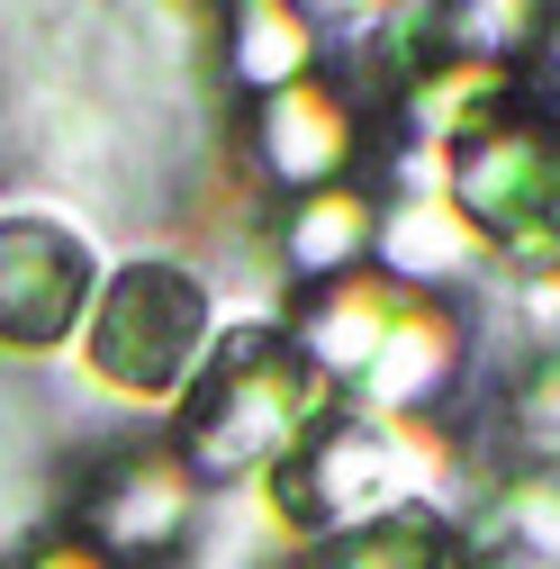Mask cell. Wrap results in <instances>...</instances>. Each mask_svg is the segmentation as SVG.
<instances>
[{
	"instance_id": "1",
	"label": "cell",
	"mask_w": 560,
	"mask_h": 569,
	"mask_svg": "<svg viewBox=\"0 0 560 569\" xmlns=\"http://www.w3.org/2000/svg\"><path fill=\"white\" fill-rule=\"evenodd\" d=\"M172 407H181L172 461H181L190 479L244 488L253 470H271V461L334 407V389H326V371L299 352L290 326H236V335L208 343V362L190 371V389H181Z\"/></svg>"
},
{
	"instance_id": "2",
	"label": "cell",
	"mask_w": 560,
	"mask_h": 569,
	"mask_svg": "<svg viewBox=\"0 0 560 569\" xmlns=\"http://www.w3.org/2000/svg\"><path fill=\"white\" fill-rule=\"evenodd\" d=\"M434 488V435L416 425H389V416H343L326 407L308 435L262 470V507L280 516L290 542H326L362 516H389V507H416Z\"/></svg>"
},
{
	"instance_id": "3",
	"label": "cell",
	"mask_w": 560,
	"mask_h": 569,
	"mask_svg": "<svg viewBox=\"0 0 560 569\" xmlns=\"http://www.w3.org/2000/svg\"><path fill=\"white\" fill-rule=\"evenodd\" d=\"M218 335V290L190 262H118L82 317V371L136 407H172Z\"/></svg>"
},
{
	"instance_id": "4",
	"label": "cell",
	"mask_w": 560,
	"mask_h": 569,
	"mask_svg": "<svg viewBox=\"0 0 560 569\" xmlns=\"http://www.w3.org/2000/svg\"><path fill=\"white\" fill-rule=\"evenodd\" d=\"M443 190L479 244L551 253L560 244V109L516 100L498 127H479L470 146L443 154Z\"/></svg>"
},
{
	"instance_id": "5",
	"label": "cell",
	"mask_w": 560,
	"mask_h": 569,
	"mask_svg": "<svg viewBox=\"0 0 560 569\" xmlns=\"http://www.w3.org/2000/svg\"><path fill=\"white\" fill-rule=\"evenodd\" d=\"M100 290V253L37 208L0 218V352H54L63 335H82Z\"/></svg>"
},
{
	"instance_id": "6",
	"label": "cell",
	"mask_w": 560,
	"mask_h": 569,
	"mask_svg": "<svg viewBox=\"0 0 560 569\" xmlns=\"http://www.w3.org/2000/svg\"><path fill=\"white\" fill-rule=\"evenodd\" d=\"M82 525H91V551H172L181 533H199V479L172 461V452H127L100 470V488L82 497Z\"/></svg>"
},
{
	"instance_id": "7",
	"label": "cell",
	"mask_w": 560,
	"mask_h": 569,
	"mask_svg": "<svg viewBox=\"0 0 560 569\" xmlns=\"http://www.w3.org/2000/svg\"><path fill=\"white\" fill-rule=\"evenodd\" d=\"M353 136H362V127H353V100H343L334 82H290V91H271V100L253 109V154H262V172L290 181L299 199L343 181V163L362 154Z\"/></svg>"
},
{
	"instance_id": "8",
	"label": "cell",
	"mask_w": 560,
	"mask_h": 569,
	"mask_svg": "<svg viewBox=\"0 0 560 569\" xmlns=\"http://www.w3.org/2000/svg\"><path fill=\"white\" fill-rule=\"evenodd\" d=\"M452 371H461V317L452 308H434V299H398V326L380 335V352H371V371L353 380V398H362V416H416V407H434L443 389H452Z\"/></svg>"
},
{
	"instance_id": "9",
	"label": "cell",
	"mask_w": 560,
	"mask_h": 569,
	"mask_svg": "<svg viewBox=\"0 0 560 569\" xmlns=\"http://www.w3.org/2000/svg\"><path fill=\"white\" fill-rule=\"evenodd\" d=\"M398 280H334V290L290 326L299 335V352L326 371V389H353L362 371H371V352H380V335L398 326Z\"/></svg>"
},
{
	"instance_id": "10",
	"label": "cell",
	"mask_w": 560,
	"mask_h": 569,
	"mask_svg": "<svg viewBox=\"0 0 560 569\" xmlns=\"http://www.w3.org/2000/svg\"><path fill=\"white\" fill-rule=\"evenodd\" d=\"M308 569H461V525L416 497V507H389V516H362L308 551Z\"/></svg>"
},
{
	"instance_id": "11",
	"label": "cell",
	"mask_w": 560,
	"mask_h": 569,
	"mask_svg": "<svg viewBox=\"0 0 560 569\" xmlns=\"http://www.w3.org/2000/svg\"><path fill=\"white\" fill-rule=\"evenodd\" d=\"M308 63H317V19L299 10V0H236V19H227V73L253 100L308 82Z\"/></svg>"
},
{
	"instance_id": "12",
	"label": "cell",
	"mask_w": 560,
	"mask_h": 569,
	"mask_svg": "<svg viewBox=\"0 0 560 569\" xmlns=\"http://www.w3.org/2000/svg\"><path fill=\"white\" fill-rule=\"evenodd\" d=\"M371 244H380V262L398 280H461L479 262V236H470V218L452 208V190H407L389 218L371 227Z\"/></svg>"
},
{
	"instance_id": "13",
	"label": "cell",
	"mask_w": 560,
	"mask_h": 569,
	"mask_svg": "<svg viewBox=\"0 0 560 569\" xmlns=\"http://www.w3.org/2000/svg\"><path fill=\"white\" fill-rule=\"evenodd\" d=\"M371 199L362 190H308L299 208H290V227H280V262H290V271H308V280H334L343 262H362L371 253Z\"/></svg>"
},
{
	"instance_id": "14",
	"label": "cell",
	"mask_w": 560,
	"mask_h": 569,
	"mask_svg": "<svg viewBox=\"0 0 560 569\" xmlns=\"http://www.w3.org/2000/svg\"><path fill=\"white\" fill-rule=\"evenodd\" d=\"M507 435H516L524 470L560 479V352L516 371V389H507Z\"/></svg>"
},
{
	"instance_id": "15",
	"label": "cell",
	"mask_w": 560,
	"mask_h": 569,
	"mask_svg": "<svg viewBox=\"0 0 560 569\" xmlns=\"http://www.w3.org/2000/svg\"><path fill=\"white\" fill-rule=\"evenodd\" d=\"M299 10H326V19H343V28H380V19L407 10V0H299Z\"/></svg>"
},
{
	"instance_id": "16",
	"label": "cell",
	"mask_w": 560,
	"mask_h": 569,
	"mask_svg": "<svg viewBox=\"0 0 560 569\" xmlns=\"http://www.w3.org/2000/svg\"><path fill=\"white\" fill-rule=\"evenodd\" d=\"M524 326L560 343V271H542V280H533V290H524Z\"/></svg>"
},
{
	"instance_id": "17",
	"label": "cell",
	"mask_w": 560,
	"mask_h": 569,
	"mask_svg": "<svg viewBox=\"0 0 560 569\" xmlns=\"http://www.w3.org/2000/svg\"><path fill=\"white\" fill-rule=\"evenodd\" d=\"M19 569H109V560H100L91 542H37V551H28Z\"/></svg>"
},
{
	"instance_id": "18",
	"label": "cell",
	"mask_w": 560,
	"mask_h": 569,
	"mask_svg": "<svg viewBox=\"0 0 560 569\" xmlns=\"http://www.w3.org/2000/svg\"><path fill=\"white\" fill-rule=\"evenodd\" d=\"M542 73H551V91H542V100L560 109V19H551V37H542Z\"/></svg>"
}]
</instances>
